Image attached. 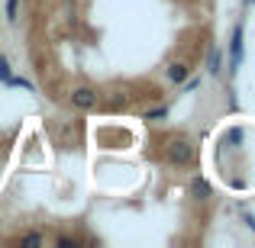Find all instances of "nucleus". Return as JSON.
Returning <instances> with one entry per match:
<instances>
[{
    "mask_svg": "<svg viewBox=\"0 0 255 248\" xmlns=\"http://www.w3.org/2000/svg\"><path fill=\"white\" fill-rule=\"evenodd\" d=\"M194 158H197V149H194L191 139H168V145H165V162L168 165L187 167L194 165Z\"/></svg>",
    "mask_w": 255,
    "mask_h": 248,
    "instance_id": "nucleus-1",
    "label": "nucleus"
},
{
    "mask_svg": "<svg viewBox=\"0 0 255 248\" xmlns=\"http://www.w3.org/2000/svg\"><path fill=\"white\" fill-rule=\"evenodd\" d=\"M243 65V23L233 26V36H230V78L239 71Z\"/></svg>",
    "mask_w": 255,
    "mask_h": 248,
    "instance_id": "nucleus-2",
    "label": "nucleus"
},
{
    "mask_svg": "<svg viewBox=\"0 0 255 248\" xmlns=\"http://www.w3.org/2000/svg\"><path fill=\"white\" fill-rule=\"evenodd\" d=\"M71 106H75V110H94V106H97V90H94V87H75V90H71Z\"/></svg>",
    "mask_w": 255,
    "mask_h": 248,
    "instance_id": "nucleus-3",
    "label": "nucleus"
},
{
    "mask_svg": "<svg viewBox=\"0 0 255 248\" xmlns=\"http://www.w3.org/2000/svg\"><path fill=\"white\" fill-rule=\"evenodd\" d=\"M187 193H191V200H197V203H207V200L213 197L210 184H207L200 174H194V177H191V184H187Z\"/></svg>",
    "mask_w": 255,
    "mask_h": 248,
    "instance_id": "nucleus-4",
    "label": "nucleus"
},
{
    "mask_svg": "<svg viewBox=\"0 0 255 248\" xmlns=\"http://www.w3.org/2000/svg\"><path fill=\"white\" fill-rule=\"evenodd\" d=\"M165 75H168L171 84H184V78L191 75V68H187V65H181V62H174V65H168V71H165Z\"/></svg>",
    "mask_w": 255,
    "mask_h": 248,
    "instance_id": "nucleus-5",
    "label": "nucleus"
},
{
    "mask_svg": "<svg viewBox=\"0 0 255 248\" xmlns=\"http://www.w3.org/2000/svg\"><path fill=\"white\" fill-rule=\"evenodd\" d=\"M207 71H210L213 78L223 71V52H220V49H210V55H207Z\"/></svg>",
    "mask_w": 255,
    "mask_h": 248,
    "instance_id": "nucleus-6",
    "label": "nucleus"
},
{
    "mask_svg": "<svg viewBox=\"0 0 255 248\" xmlns=\"http://www.w3.org/2000/svg\"><path fill=\"white\" fill-rule=\"evenodd\" d=\"M45 239L39 236V232H26V236H19V245H42Z\"/></svg>",
    "mask_w": 255,
    "mask_h": 248,
    "instance_id": "nucleus-7",
    "label": "nucleus"
},
{
    "mask_svg": "<svg viewBox=\"0 0 255 248\" xmlns=\"http://www.w3.org/2000/svg\"><path fill=\"white\" fill-rule=\"evenodd\" d=\"M16 13H19V0H6V19L16 23Z\"/></svg>",
    "mask_w": 255,
    "mask_h": 248,
    "instance_id": "nucleus-8",
    "label": "nucleus"
},
{
    "mask_svg": "<svg viewBox=\"0 0 255 248\" xmlns=\"http://www.w3.org/2000/svg\"><path fill=\"white\" fill-rule=\"evenodd\" d=\"M10 78H13V71H10V62H6V58L3 55H0V81H10Z\"/></svg>",
    "mask_w": 255,
    "mask_h": 248,
    "instance_id": "nucleus-9",
    "label": "nucleus"
},
{
    "mask_svg": "<svg viewBox=\"0 0 255 248\" xmlns=\"http://www.w3.org/2000/svg\"><path fill=\"white\" fill-rule=\"evenodd\" d=\"M165 113H168V106H155V110H149L142 119H165Z\"/></svg>",
    "mask_w": 255,
    "mask_h": 248,
    "instance_id": "nucleus-10",
    "label": "nucleus"
},
{
    "mask_svg": "<svg viewBox=\"0 0 255 248\" xmlns=\"http://www.w3.org/2000/svg\"><path fill=\"white\" fill-rule=\"evenodd\" d=\"M55 245H58V248H78V239H68V236H58V239H55Z\"/></svg>",
    "mask_w": 255,
    "mask_h": 248,
    "instance_id": "nucleus-11",
    "label": "nucleus"
},
{
    "mask_svg": "<svg viewBox=\"0 0 255 248\" xmlns=\"http://www.w3.org/2000/svg\"><path fill=\"white\" fill-rule=\"evenodd\" d=\"M197 87H200V78H184V93L197 90Z\"/></svg>",
    "mask_w": 255,
    "mask_h": 248,
    "instance_id": "nucleus-12",
    "label": "nucleus"
},
{
    "mask_svg": "<svg viewBox=\"0 0 255 248\" xmlns=\"http://www.w3.org/2000/svg\"><path fill=\"white\" fill-rule=\"evenodd\" d=\"M246 226H249V229L255 232V216H249V213H246Z\"/></svg>",
    "mask_w": 255,
    "mask_h": 248,
    "instance_id": "nucleus-13",
    "label": "nucleus"
}]
</instances>
